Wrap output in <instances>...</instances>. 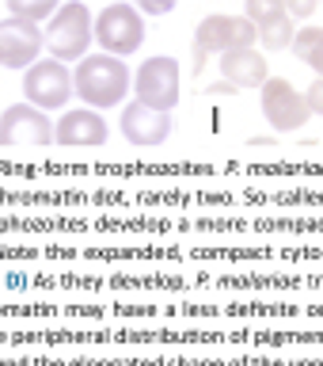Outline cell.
Returning <instances> with one entry per match:
<instances>
[{
	"label": "cell",
	"instance_id": "cell-7",
	"mask_svg": "<svg viewBox=\"0 0 323 366\" xmlns=\"http://www.w3.org/2000/svg\"><path fill=\"white\" fill-rule=\"evenodd\" d=\"M183 96V73L175 57H148L133 76V99L148 103L156 111H175V103Z\"/></svg>",
	"mask_w": 323,
	"mask_h": 366
},
{
	"label": "cell",
	"instance_id": "cell-15",
	"mask_svg": "<svg viewBox=\"0 0 323 366\" xmlns=\"http://www.w3.org/2000/svg\"><path fill=\"white\" fill-rule=\"evenodd\" d=\"M11 16L19 19H31V23H46L53 16L57 8H61V0H4Z\"/></svg>",
	"mask_w": 323,
	"mask_h": 366
},
{
	"label": "cell",
	"instance_id": "cell-16",
	"mask_svg": "<svg viewBox=\"0 0 323 366\" xmlns=\"http://www.w3.org/2000/svg\"><path fill=\"white\" fill-rule=\"evenodd\" d=\"M244 16L255 23V27H262V23L285 16V0H244Z\"/></svg>",
	"mask_w": 323,
	"mask_h": 366
},
{
	"label": "cell",
	"instance_id": "cell-2",
	"mask_svg": "<svg viewBox=\"0 0 323 366\" xmlns=\"http://www.w3.org/2000/svg\"><path fill=\"white\" fill-rule=\"evenodd\" d=\"M91 23L96 19H91L84 0H65L42 27L50 57H57V61H80V57L91 50V39H96V34H91Z\"/></svg>",
	"mask_w": 323,
	"mask_h": 366
},
{
	"label": "cell",
	"instance_id": "cell-6",
	"mask_svg": "<svg viewBox=\"0 0 323 366\" xmlns=\"http://www.w3.org/2000/svg\"><path fill=\"white\" fill-rule=\"evenodd\" d=\"M247 46H259V27L247 16H205L194 31V50H202L205 57H221L228 50H247Z\"/></svg>",
	"mask_w": 323,
	"mask_h": 366
},
{
	"label": "cell",
	"instance_id": "cell-1",
	"mask_svg": "<svg viewBox=\"0 0 323 366\" xmlns=\"http://www.w3.org/2000/svg\"><path fill=\"white\" fill-rule=\"evenodd\" d=\"M73 92L91 111L122 107V99L133 92L130 65L114 54H84L73 69Z\"/></svg>",
	"mask_w": 323,
	"mask_h": 366
},
{
	"label": "cell",
	"instance_id": "cell-19",
	"mask_svg": "<svg viewBox=\"0 0 323 366\" xmlns=\"http://www.w3.org/2000/svg\"><path fill=\"white\" fill-rule=\"evenodd\" d=\"M319 8V0H285V16L289 19H308Z\"/></svg>",
	"mask_w": 323,
	"mask_h": 366
},
{
	"label": "cell",
	"instance_id": "cell-8",
	"mask_svg": "<svg viewBox=\"0 0 323 366\" xmlns=\"http://www.w3.org/2000/svg\"><path fill=\"white\" fill-rule=\"evenodd\" d=\"M259 96H262L259 99L262 103V119L270 122L274 134H293V130H301V126L312 119V114H308L304 96L285 76H267V80H262Z\"/></svg>",
	"mask_w": 323,
	"mask_h": 366
},
{
	"label": "cell",
	"instance_id": "cell-9",
	"mask_svg": "<svg viewBox=\"0 0 323 366\" xmlns=\"http://www.w3.org/2000/svg\"><path fill=\"white\" fill-rule=\"evenodd\" d=\"M42 50H46L42 23H31L19 16L0 19V65L4 69H31Z\"/></svg>",
	"mask_w": 323,
	"mask_h": 366
},
{
	"label": "cell",
	"instance_id": "cell-21",
	"mask_svg": "<svg viewBox=\"0 0 323 366\" xmlns=\"http://www.w3.org/2000/svg\"><path fill=\"white\" fill-rule=\"evenodd\" d=\"M319 8H323V0H319Z\"/></svg>",
	"mask_w": 323,
	"mask_h": 366
},
{
	"label": "cell",
	"instance_id": "cell-3",
	"mask_svg": "<svg viewBox=\"0 0 323 366\" xmlns=\"http://www.w3.org/2000/svg\"><path fill=\"white\" fill-rule=\"evenodd\" d=\"M91 34L103 46V54L133 57L145 42V16L137 11V4H107L91 23Z\"/></svg>",
	"mask_w": 323,
	"mask_h": 366
},
{
	"label": "cell",
	"instance_id": "cell-12",
	"mask_svg": "<svg viewBox=\"0 0 323 366\" xmlns=\"http://www.w3.org/2000/svg\"><path fill=\"white\" fill-rule=\"evenodd\" d=\"M221 76L232 84L236 92L244 88H262V80L270 76V65H267V54L255 50V46H247V50H228L221 54Z\"/></svg>",
	"mask_w": 323,
	"mask_h": 366
},
{
	"label": "cell",
	"instance_id": "cell-4",
	"mask_svg": "<svg viewBox=\"0 0 323 366\" xmlns=\"http://www.w3.org/2000/svg\"><path fill=\"white\" fill-rule=\"evenodd\" d=\"M23 96L42 111H65V103L76 96L68 65L57 57H39L31 69H23Z\"/></svg>",
	"mask_w": 323,
	"mask_h": 366
},
{
	"label": "cell",
	"instance_id": "cell-11",
	"mask_svg": "<svg viewBox=\"0 0 323 366\" xmlns=\"http://www.w3.org/2000/svg\"><path fill=\"white\" fill-rule=\"evenodd\" d=\"M171 134V114L168 111H156L148 103L133 99L122 107V137L137 149H156L164 145Z\"/></svg>",
	"mask_w": 323,
	"mask_h": 366
},
{
	"label": "cell",
	"instance_id": "cell-5",
	"mask_svg": "<svg viewBox=\"0 0 323 366\" xmlns=\"http://www.w3.org/2000/svg\"><path fill=\"white\" fill-rule=\"evenodd\" d=\"M0 145L4 149H42L53 145V119L50 111L34 107V103H11L0 111Z\"/></svg>",
	"mask_w": 323,
	"mask_h": 366
},
{
	"label": "cell",
	"instance_id": "cell-10",
	"mask_svg": "<svg viewBox=\"0 0 323 366\" xmlns=\"http://www.w3.org/2000/svg\"><path fill=\"white\" fill-rule=\"evenodd\" d=\"M107 119L103 111H91V107H73V111H61V119L53 122V145H65V149H99L107 145Z\"/></svg>",
	"mask_w": 323,
	"mask_h": 366
},
{
	"label": "cell",
	"instance_id": "cell-17",
	"mask_svg": "<svg viewBox=\"0 0 323 366\" xmlns=\"http://www.w3.org/2000/svg\"><path fill=\"white\" fill-rule=\"evenodd\" d=\"M175 4L179 0H137V11H141V16H168V11H175Z\"/></svg>",
	"mask_w": 323,
	"mask_h": 366
},
{
	"label": "cell",
	"instance_id": "cell-20",
	"mask_svg": "<svg viewBox=\"0 0 323 366\" xmlns=\"http://www.w3.org/2000/svg\"><path fill=\"white\" fill-rule=\"evenodd\" d=\"M210 92H213V96H232V92H236V88H232V84H228V80H221V84H213Z\"/></svg>",
	"mask_w": 323,
	"mask_h": 366
},
{
	"label": "cell",
	"instance_id": "cell-14",
	"mask_svg": "<svg viewBox=\"0 0 323 366\" xmlns=\"http://www.w3.org/2000/svg\"><path fill=\"white\" fill-rule=\"evenodd\" d=\"M293 34H297V19L278 16V19H270V23H262V27H259V46H262L267 54L289 50V46H293Z\"/></svg>",
	"mask_w": 323,
	"mask_h": 366
},
{
	"label": "cell",
	"instance_id": "cell-18",
	"mask_svg": "<svg viewBox=\"0 0 323 366\" xmlns=\"http://www.w3.org/2000/svg\"><path fill=\"white\" fill-rule=\"evenodd\" d=\"M304 103H308V114H319L323 119V76L312 80V88L304 92Z\"/></svg>",
	"mask_w": 323,
	"mask_h": 366
},
{
	"label": "cell",
	"instance_id": "cell-13",
	"mask_svg": "<svg viewBox=\"0 0 323 366\" xmlns=\"http://www.w3.org/2000/svg\"><path fill=\"white\" fill-rule=\"evenodd\" d=\"M289 50L301 57V61L312 69L316 76H323V27H304V31H297Z\"/></svg>",
	"mask_w": 323,
	"mask_h": 366
}]
</instances>
